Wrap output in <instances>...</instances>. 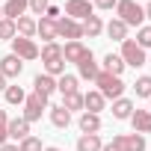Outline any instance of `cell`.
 <instances>
[{
  "instance_id": "23",
  "label": "cell",
  "mask_w": 151,
  "mask_h": 151,
  "mask_svg": "<svg viewBox=\"0 0 151 151\" xmlns=\"http://www.w3.org/2000/svg\"><path fill=\"white\" fill-rule=\"evenodd\" d=\"M80 27H83V36H89V39H95V36L104 33V21L98 15H89L86 21H80Z\"/></svg>"
},
{
  "instance_id": "16",
  "label": "cell",
  "mask_w": 151,
  "mask_h": 151,
  "mask_svg": "<svg viewBox=\"0 0 151 151\" xmlns=\"http://www.w3.org/2000/svg\"><path fill=\"white\" fill-rule=\"evenodd\" d=\"M27 9H30V3H27V0H6V3H3V18L18 21L21 15H27Z\"/></svg>"
},
{
  "instance_id": "28",
  "label": "cell",
  "mask_w": 151,
  "mask_h": 151,
  "mask_svg": "<svg viewBox=\"0 0 151 151\" xmlns=\"http://www.w3.org/2000/svg\"><path fill=\"white\" fill-rule=\"evenodd\" d=\"M133 92H136V98H151V74H142V77H136Z\"/></svg>"
},
{
  "instance_id": "32",
  "label": "cell",
  "mask_w": 151,
  "mask_h": 151,
  "mask_svg": "<svg viewBox=\"0 0 151 151\" xmlns=\"http://www.w3.org/2000/svg\"><path fill=\"white\" fill-rule=\"evenodd\" d=\"M15 36H18V30H15V21H9V18H0V39L12 42Z\"/></svg>"
},
{
  "instance_id": "14",
  "label": "cell",
  "mask_w": 151,
  "mask_h": 151,
  "mask_svg": "<svg viewBox=\"0 0 151 151\" xmlns=\"http://www.w3.org/2000/svg\"><path fill=\"white\" fill-rule=\"evenodd\" d=\"M33 92L50 98L56 92V77H50V74H36V80H33Z\"/></svg>"
},
{
  "instance_id": "17",
  "label": "cell",
  "mask_w": 151,
  "mask_h": 151,
  "mask_svg": "<svg viewBox=\"0 0 151 151\" xmlns=\"http://www.w3.org/2000/svg\"><path fill=\"white\" fill-rule=\"evenodd\" d=\"M104 104H107V101H104V95H101L98 89H92V92H86V95H83V110H86V113H95V116H101Z\"/></svg>"
},
{
  "instance_id": "29",
  "label": "cell",
  "mask_w": 151,
  "mask_h": 151,
  "mask_svg": "<svg viewBox=\"0 0 151 151\" xmlns=\"http://www.w3.org/2000/svg\"><path fill=\"white\" fill-rule=\"evenodd\" d=\"M62 107H65L68 113H74V110H83V95H80V92H71V95H62Z\"/></svg>"
},
{
  "instance_id": "3",
  "label": "cell",
  "mask_w": 151,
  "mask_h": 151,
  "mask_svg": "<svg viewBox=\"0 0 151 151\" xmlns=\"http://www.w3.org/2000/svg\"><path fill=\"white\" fill-rule=\"evenodd\" d=\"M119 56H122V62H124V65H130V68H142V65L148 62L145 50H142L133 39H124V42H122V53H119Z\"/></svg>"
},
{
  "instance_id": "35",
  "label": "cell",
  "mask_w": 151,
  "mask_h": 151,
  "mask_svg": "<svg viewBox=\"0 0 151 151\" xmlns=\"http://www.w3.org/2000/svg\"><path fill=\"white\" fill-rule=\"evenodd\" d=\"M6 124H9V116H6V110H0V145H6V142H9Z\"/></svg>"
},
{
  "instance_id": "39",
  "label": "cell",
  "mask_w": 151,
  "mask_h": 151,
  "mask_svg": "<svg viewBox=\"0 0 151 151\" xmlns=\"http://www.w3.org/2000/svg\"><path fill=\"white\" fill-rule=\"evenodd\" d=\"M0 151H18V145H12V142H6V145H0Z\"/></svg>"
},
{
  "instance_id": "37",
  "label": "cell",
  "mask_w": 151,
  "mask_h": 151,
  "mask_svg": "<svg viewBox=\"0 0 151 151\" xmlns=\"http://www.w3.org/2000/svg\"><path fill=\"white\" fill-rule=\"evenodd\" d=\"M116 3L119 0H92V6H98V9H116Z\"/></svg>"
},
{
  "instance_id": "4",
  "label": "cell",
  "mask_w": 151,
  "mask_h": 151,
  "mask_svg": "<svg viewBox=\"0 0 151 151\" xmlns=\"http://www.w3.org/2000/svg\"><path fill=\"white\" fill-rule=\"evenodd\" d=\"M50 104H47V98L45 95H39V92H33V95H27L24 98V119L33 124V122H39L42 119V113L47 110Z\"/></svg>"
},
{
  "instance_id": "31",
  "label": "cell",
  "mask_w": 151,
  "mask_h": 151,
  "mask_svg": "<svg viewBox=\"0 0 151 151\" xmlns=\"http://www.w3.org/2000/svg\"><path fill=\"white\" fill-rule=\"evenodd\" d=\"M18 151H45V145H42V139H39V136H33V133H30L27 139H21V142H18Z\"/></svg>"
},
{
  "instance_id": "40",
  "label": "cell",
  "mask_w": 151,
  "mask_h": 151,
  "mask_svg": "<svg viewBox=\"0 0 151 151\" xmlns=\"http://www.w3.org/2000/svg\"><path fill=\"white\" fill-rule=\"evenodd\" d=\"M101 151H122V148H119V145H116V142H110V145H104V148H101Z\"/></svg>"
},
{
  "instance_id": "27",
  "label": "cell",
  "mask_w": 151,
  "mask_h": 151,
  "mask_svg": "<svg viewBox=\"0 0 151 151\" xmlns=\"http://www.w3.org/2000/svg\"><path fill=\"white\" fill-rule=\"evenodd\" d=\"M56 92H62V95L77 92V74H62V77H56Z\"/></svg>"
},
{
  "instance_id": "21",
  "label": "cell",
  "mask_w": 151,
  "mask_h": 151,
  "mask_svg": "<svg viewBox=\"0 0 151 151\" xmlns=\"http://www.w3.org/2000/svg\"><path fill=\"white\" fill-rule=\"evenodd\" d=\"M124 68H127V65L122 62L119 53H107V56H104V68H101V71L113 74V77H122V71H124Z\"/></svg>"
},
{
  "instance_id": "30",
  "label": "cell",
  "mask_w": 151,
  "mask_h": 151,
  "mask_svg": "<svg viewBox=\"0 0 151 151\" xmlns=\"http://www.w3.org/2000/svg\"><path fill=\"white\" fill-rule=\"evenodd\" d=\"M3 95H6V104H12V107H15V104H24V98H27V92H24L21 86H6Z\"/></svg>"
},
{
  "instance_id": "8",
  "label": "cell",
  "mask_w": 151,
  "mask_h": 151,
  "mask_svg": "<svg viewBox=\"0 0 151 151\" xmlns=\"http://www.w3.org/2000/svg\"><path fill=\"white\" fill-rule=\"evenodd\" d=\"M89 53H92V50H89L83 42H65V45H62V59H65V62H74V65L83 62Z\"/></svg>"
},
{
  "instance_id": "6",
  "label": "cell",
  "mask_w": 151,
  "mask_h": 151,
  "mask_svg": "<svg viewBox=\"0 0 151 151\" xmlns=\"http://www.w3.org/2000/svg\"><path fill=\"white\" fill-rule=\"evenodd\" d=\"M12 53H15L21 62H30V59H39V45H36L33 39L15 36V39H12Z\"/></svg>"
},
{
  "instance_id": "42",
  "label": "cell",
  "mask_w": 151,
  "mask_h": 151,
  "mask_svg": "<svg viewBox=\"0 0 151 151\" xmlns=\"http://www.w3.org/2000/svg\"><path fill=\"white\" fill-rule=\"evenodd\" d=\"M145 9V18H151V0H148V6H142Z\"/></svg>"
},
{
  "instance_id": "1",
  "label": "cell",
  "mask_w": 151,
  "mask_h": 151,
  "mask_svg": "<svg viewBox=\"0 0 151 151\" xmlns=\"http://www.w3.org/2000/svg\"><path fill=\"white\" fill-rule=\"evenodd\" d=\"M116 18L122 24L139 30L145 24V9H142V3H136V0H119V3H116Z\"/></svg>"
},
{
  "instance_id": "22",
  "label": "cell",
  "mask_w": 151,
  "mask_h": 151,
  "mask_svg": "<svg viewBox=\"0 0 151 151\" xmlns=\"http://www.w3.org/2000/svg\"><path fill=\"white\" fill-rule=\"evenodd\" d=\"M104 33H107L113 42H124V39H127V24H122L119 18H113L110 24H104Z\"/></svg>"
},
{
  "instance_id": "7",
  "label": "cell",
  "mask_w": 151,
  "mask_h": 151,
  "mask_svg": "<svg viewBox=\"0 0 151 151\" xmlns=\"http://www.w3.org/2000/svg\"><path fill=\"white\" fill-rule=\"evenodd\" d=\"M65 15L74 21H86L89 15H95L92 0H65Z\"/></svg>"
},
{
  "instance_id": "36",
  "label": "cell",
  "mask_w": 151,
  "mask_h": 151,
  "mask_svg": "<svg viewBox=\"0 0 151 151\" xmlns=\"http://www.w3.org/2000/svg\"><path fill=\"white\" fill-rule=\"evenodd\" d=\"M27 3H30V12H33V15H45L47 6H50L47 0H27Z\"/></svg>"
},
{
  "instance_id": "12",
  "label": "cell",
  "mask_w": 151,
  "mask_h": 151,
  "mask_svg": "<svg viewBox=\"0 0 151 151\" xmlns=\"http://www.w3.org/2000/svg\"><path fill=\"white\" fill-rule=\"evenodd\" d=\"M133 124V133H151V110H133V116L127 119Z\"/></svg>"
},
{
  "instance_id": "5",
  "label": "cell",
  "mask_w": 151,
  "mask_h": 151,
  "mask_svg": "<svg viewBox=\"0 0 151 151\" xmlns=\"http://www.w3.org/2000/svg\"><path fill=\"white\" fill-rule=\"evenodd\" d=\"M56 39H68V42H80L83 39V27L74 18H56Z\"/></svg>"
},
{
  "instance_id": "11",
  "label": "cell",
  "mask_w": 151,
  "mask_h": 151,
  "mask_svg": "<svg viewBox=\"0 0 151 151\" xmlns=\"http://www.w3.org/2000/svg\"><path fill=\"white\" fill-rule=\"evenodd\" d=\"M6 133H9V139H15V142H21V139H27L30 136V122L21 116V119H9V124H6Z\"/></svg>"
},
{
  "instance_id": "44",
  "label": "cell",
  "mask_w": 151,
  "mask_h": 151,
  "mask_svg": "<svg viewBox=\"0 0 151 151\" xmlns=\"http://www.w3.org/2000/svg\"><path fill=\"white\" fill-rule=\"evenodd\" d=\"M0 18H3V6H0Z\"/></svg>"
},
{
  "instance_id": "15",
  "label": "cell",
  "mask_w": 151,
  "mask_h": 151,
  "mask_svg": "<svg viewBox=\"0 0 151 151\" xmlns=\"http://www.w3.org/2000/svg\"><path fill=\"white\" fill-rule=\"evenodd\" d=\"M36 36H42V39H45V45H47V42H56V21L42 15V18L36 21Z\"/></svg>"
},
{
  "instance_id": "34",
  "label": "cell",
  "mask_w": 151,
  "mask_h": 151,
  "mask_svg": "<svg viewBox=\"0 0 151 151\" xmlns=\"http://www.w3.org/2000/svg\"><path fill=\"white\" fill-rule=\"evenodd\" d=\"M45 74H50V77H62V74H65V59L45 62Z\"/></svg>"
},
{
  "instance_id": "38",
  "label": "cell",
  "mask_w": 151,
  "mask_h": 151,
  "mask_svg": "<svg viewBox=\"0 0 151 151\" xmlns=\"http://www.w3.org/2000/svg\"><path fill=\"white\" fill-rule=\"evenodd\" d=\"M45 18H53V21H56V18H59V9H56V6H47V12H45Z\"/></svg>"
},
{
  "instance_id": "19",
  "label": "cell",
  "mask_w": 151,
  "mask_h": 151,
  "mask_svg": "<svg viewBox=\"0 0 151 151\" xmlns=\"http://www.w3.org/2000/svg\"><path fill=\"white\" fill-rule=\"evenodd\" d=\"M47 110H50V124H53V127L65 130V127L71 124V113H68L62 104H59V107H47Z\"/></svg>"
},
{
  "instance_id": "33",
  "label": "cell",
  "mask_w": 151,
  "mask_h": 151,
  "mask_svg": "<svg viewBox=\"0 0 151 151\" xmlns=\"http://www.w3.org/2000/svg\"><path fill=\"white\" fill-rule=\"evenodd\" d=\"M133 42H136L142 50H145V47H151V27H145V24H142V27L136 30V39H133Z\"/></svg>"
},
{
  "instance_id": "25",
  "label": "cell",
  "mask_w": 151,
  "mask_h": 151,
  "mask_svg": "<svg viewBox=\"0 0 151 151\" xmlns=\"http://www.w3.org/2000/svg\"><path fill=\"white\" fill-rule=\"evenodd\" d=\"M15 30H18V36H24V39H33V36H36V18H30V15H21V18L15 21Z\"/></svg>"
},
{
  "instance_id": "13",
  "label": "cell",
  "mask_w": 151,
  "mask_h": 151,
  "mask_svg": "<svg viewBox=\"0 0 151 151\" xmlns=\"http://www.w3.org/2000/svg\"><path fill=\"white\" fill-rule=\"evenodd\" d=\"M101 74V68H98V62H95V56L89 53L83 62H77V80H95Z\"/></svg>"
},
{
  "instance_id": "45",
  "label": "cell",
  "mask_w": 151,
  "mask_h": 151,
  "mask_svg": "<svg viewBox=\"0 0 151 151\" xmlns=\"http://www.w3.org/2000/svg\"><path fill=\"white\" fill-rule=\"evenodd\" d=\"M148 101H151V98H148ZM148 110H151V107H148Z\"/></svg>"
},
{
  "instance_id": "2",
  "label": "cell",
  "mask_w": 151,
  "mask_h": 151,
  "mask_svg": "<svg viewBox=\"0 0 151 151\" xmlns=\"http://www.w3.org/2000/svg\"><path fill=\"white\" fill-rule=\"evenodd\" d=\"M95 86H98V92L104 95V101L124 98V80H122V77H113V74H107V71H101L98 77H95Z\"/></svg>"
},
{
  "instance_id": "10",
  "label": "cell",
  "mask_w": 151,
  "mask_h": 151,
  "mask_svg": "<svg viewBox=\"0 0 151 151\" xmlns=\"http://www.w3.org/2000/svg\"><path fill=\"white\" fill-rule=\"evenodd\" d=\"M21 71H24V62H21L15 53H6L3 59H0V74H3L6 80H15Z\"/></svg>"
},
{
  "instance_id": "26",
  "label": "cell",
  "mask_w": 151,
  "mask_h": 151,
  "mask_svg": "<svg viewBox=\"0 0 151 151\" xmlns=\"http://www.w3.org/2000/svg\"><path fill=\"white\" fill-rule=\"evenodd\" d=\"M39 56H42V62H56V59H62V45L47 42L45 47H39Z\"/></svg>"
},
{
  "instance_id": "9",
  "label": "cell",
  "mask_w": 151,
  "mask_h": 151,
  "mask_svg": "<svg viewBox=\"0 0 151 151\" xmlns=\"http://www.w3.org/2000/svg\"><path fill=\"white\" fill-rule=\"evenodd\" d=\"M113 142L122 151H145V136L142 133H119V136H113Z\"/></svg>"
},
{
  "instance_id": "41",
  "label": "cell",
  "mask_w": 151,
  "mask_h": 151,
  "mask_svg": "<svg viewBox=\"0 0 151 151\" xmlns=\"http://www.w3.org/2000/svg\"><path fill=\"white\" fill-rule=\"evenodd\" d=\"M6 86H9V83H6V77L0 74V92H6Z\"/></svg>"
},
{
  "instance_id": "43",
  "label": "cell",
  "mask_w": 151,
  "mask_h": 151,
  "mask_svg": "<svg viewBox=\"0 0 151 151\" xmlns=\"http://www.w3.org/2000/svg\"><path fill=\"white\" fill-rule=\"evenodd\" d=\"M45 151H62V148H53V145H50V148H45Z\"/></svg>"
},
{
  "instance_id": "20",
  "label": "cell",
  "mask_w": 151,
  "mask_h": 151,
  "mask_svg": "<svg viewBox=\"0 0 151 151\" xmlns=\"http://www.w3.org/2000/svg\"><path fill=\"white\" fill-rule=\"evenodd\" d=\"M77 127H80L83 133H98V130H101V116H95V113H86V110H83V116L77 119Z\"/></svg>"
},
{
  "instance_id": "24",
  "label": "cell",
  "mask_w": 151,
  "mask_h": 151,
  "mask_svg": "<svg viewBox=\"0 0 151 151\" xmlns=\"http://www.w3.org/2000/svg\"><path fill=\"white\" fill-rule=\"evenodd\" d=\"M101 148H104V142L98 133H83L77 139V151H101Z\"/></svg>"
},
{
  "instance_id": "18",
  "label": "cell",
  "mask_w": 151,
  "mask_h": 151,
  "mask_svg": "<svg viewBox=\"0 0 151 151\" xmlns=\"http://www.w3.org/2000/svg\"><path fill=\"white\" fill-rule=\"evenodd\" d=\"M133 101L130 98H116L113 101V119H119V122H127L130 116H133Z\"/></svg>"
}]
</instances>
